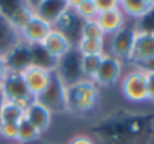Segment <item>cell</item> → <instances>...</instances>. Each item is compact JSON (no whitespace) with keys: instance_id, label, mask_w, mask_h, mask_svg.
<instances>
[{"instance_id":"8fae6325","label":"cell","mask_w":154,"mask_h":144,"mask_svg":"<svg viewBox=\"0 0 154 144\" xmlns=\"http://www.w3.org/2000/svg\"><path fill=\"white\" fill-rule=\"evenodd\" d=\"M0 93H2V99L11 100V102L23 100V99H32L30 94L27 93L24 84H23L20 71L12 70V68H9V73L6 75L5 81L0 85Z\"/></svg>"},{"instance_id":"d6986e66","label":"cell","mask_w":154,"mask_h":144,"mask_svg":"<svg viewBox=\"0 0 154 144\" xmlns=\"http://www.w3.org/2000/svg\"><path fill=\"white\" fill-rule=\"evenodd\" d=\"M39 133L35 130V127L26 121V118L23 117L21 121L17 124V139L15 142L17 144H30V142H35L36 139H39Z\"/></svg>"},{"instance_id":"9a60e30c","label":"cell","mask_w":154,"mask_h":144,"mask_svg":"<svg viewBox=\"0 0 154 144\" xmlns=\"http://www.w3.org/2000/svg\"><path fill=\"white\" fill-rule=\"evenodd\" d=\"M29 5H30V3H18V6H14L9 14H3V12H2V14L5 15L6 21L9 23V26H11L15 32H18L20 27H21V26L30 18V15L35 12L33 6H29Z\"/></svg>"},{"instance_id":"ffe728a7","label":"cell","mask_w":154,"mask_h":144,"mask_svg":"<svg viewBox=\"0 0 154 144\" xmlns=\"http://www.w3.org/2000/svg\"><path fill=\"white\" fill-rule=\"evenodd\" d=\"M79 38H86V40H101L106 41V37L98 26L97 20H88L82 21L79 27Z\"/></svg>"},{"instance_id":"6da1fadb","label":"cell","mask_w":154,"mask_h":144,"mask_svg":"<svg viewBox=\"0 0 154 144\" xmlns=\"http://www.w3.org/2000/svg\"><path fill=\"white\" fill-rule=\"evenodd\" d=\"M101 91L89 79H75L66 84V111L72 114H88L100 102Z\"/></svg>"},{"instance_id":"8992f818","label":"cell","mask_w":154,"mask_h":144,"mask_svg":"<svg viewBox=\"0 0 154 144\" xmlns=\"http://www.w3.org/2000/svg\"><path fill=\"white\" fill-rule=\"evenodd\" d=\"M122 68H124V62L121 59H118V58H115L109 53H104L92 82L98 88L113 87L115 84H118L121 81Z\"/></svg>"},{"instance_id":"5b68a950","label":"cell","mask_w":154,"mask_h":144,"mask_svg":"<svg viewBox=\"0 0 154 144\" xmlns=\"http://www.w3.org/2000/svg\"><path fill=\"white\" fill-rule=\"evenodd\" d=\"M51 29H53L51 23H48L41 15L33 12L30 15V18L20 27L17 35H18V40L21 44H24L27 47H38L41 44V41L50 34Z\"/></svg>"},{"instance_id":"5bb4252c","label":"cell","mask_w":154,"mask_h":144,"mask_svg":"<svg viewBox=\"0 0 154 144\" xmlns=\"http://www.w3.org/2000/svg\"><path fill=\"white\" fill-rule=\"evenodd\" d=\"M68 9L80 21L95 20L98 15L95 0H72V2H68Z\"/></svg>"},{"instance_id":"e0dca14e","label":"cell","mask_w":154,"mask_h":144,"mask_svg":"<svg viewBox=\"0 0 154 144\" xmlns=\"http://www.w3.org/2000/svg\"><path fill=\"white\" fill-rule=\"evenodd\" d=\"M23 117H24L23 109H20L14 102L2 99V102H0V123L18 124Z\"/></svg>"},{"instance_id":"d4e9b609","label":"cell","mask_w":154,"mask_h":144,"mask_svg":"<svg viewBox=\"0 0 154 144\" xmlns=\"http://www.w3.org/2000/svg\"><path fill=\"white\" fill-rule=\"evenodd\" d=\"M9 73V64H8V59L0 55V85H2V82L5 81L6 75Z\"/></svg>"},{"instance_id":"ba28073f","label":"cell","mask_w":154,"mask_h":144,"mask_svg":"<svg viewBox=\"0 0 154 144\" xmlns=\"http://www.w3.org/2000/svg\"><path fill=\"white\" fill-rule=\"evenodd\" d=\"M38 100L45 105L51 112L66 111V82L56 68L53 70V79L50 87Z\"/></svg>"},{"instance_id":"9c48e42d","label":"cell","mask_w":154,"mask_h":144,"mask_svg":"<svg viewBox=\"0 0 154 144\" xmlns=\"http://www.w3.org/2000/svg\"><path fill=\"white\" fill-rule=\"evenodd\" d=\"M134 34H136V24H125L119 32L106 38V41H107V52L106 53L121 59L122 62L127 61L130 50H131V46H133Z\"/></svg>"},{"instance_id":"277c9868","label":"cell","mask_w":154,"mask_h":144,"mask_svg":"<svg viewBox=\"0 0 154 144\" xmlns=\"http://www.w3.org/2000/svg\"><path fill=\"white\" fill-rule=\"evenodd\" d=\"M38 49H41L56 65L57 62L65 59L68 55H71V52L74 49V43L71 41V38L68 37L66 32L53 26L50 34L41 41Z\"/></svg>"},{"instance_id":"44dd1931","label":"cell","mask_w":154,"mask_h":144,"mask_svg":"<svg viewBox=\"0 0 154 144\" xmlns=\"http://www.w3.org/2000/svg\"><path fill=\"white\" fill-rule=\"evenodd\" d=\"M0 138H3L9 142H15V139H17V124L0 123Z\"/></svg>"},{"instance_id":"4fadbf2b","label":"cell","mask_w":154,"mask_h":144,"mask_svg":"<svg viewBox=\"0 0 154 144\" xmlns=\"http://www.w3.org/2000/svg\"><path fill=\"white\" fill-rule=\"evenodd\" d=\"M119 9L127 20L139 21L154 9V0H119Z\"/></svg>"},{"instance_id":"7c38bea8","label":"cell","mask_w":154,"mask_h":144,"mask_svg":"<svg viewBox=\"0 0 154 144\" xmlns=\"http://www.w3.org/2000/svg\"><path fill=\"white\" fill-rule=\"evenodd\" d=\"M95 20H97L98 26L101 27L106 38L115 35L116 32H119L127 24V18H125V15L122 14V11L119 8L113 9V11H109V12L98 14Z\"/></svg>"},{"instance_id":"52a82bcc","label":"cell","mask_w":154,"mask_h":144,"mask_svg":"<svg viewBox=\"0 0 154 144\" xmlns=\"http://www.w3.org/2000/svg\"><path fill=\"white\" fill-rule=\"evenodd\" d=\"M127 61L133 62L139 67L154 61V32L140 30L136 27L133 46H131Z\"/></svg>"},{"instance_id":"ac0fdd59","label":"cell","mask_w":154,"mask_h":144,"mask_svg":"<svg viewBox=\"0 0 154 144\" xmlns=\"http://www.w3.org/2000/svg\"><path fill=\"white\" fill-rule=\"evenodd\" d=\"M101 58L103 56H88V58L79 56V75H80V78L92 81L98 67H100Z\"/></svg>"},{"instance_id":"cb8c5ba5","label":"cell","mask_w":154,"mask_h":144,"mask_svg":"<svg viewBox=\"0 0 154 144\" xmlns=\"http://www.w3.org/2000/svg\"><path fill=\"white\" fill-rule=\"evenodd\" d=\"M146 71V93H148V102L154 103V70H145Z\"/></svg>"},{"instance_id":"30bf717a","label":"cell","mask_w":154,"mask_h":144,"mask_svg":"<svg viewBox=\"0 0 154 144\" xmlns=\"http://www.w3.org/2000/svg\"><path fill=\"white\" fill-rule=\"evenodd\" d=\"M24 118H26V121H29L35 127V130L39 135H42L51 126L53 112L45 105H42L38 99H33L30 102V105L27 106V109L24 111Z\"/></svg>"},{"instance_id":"603a6c76","label":"cell","mask_w":154,"mask_h":144,"mask_svg":"<svg viewBox=\"0 0 154 144\" xmlns=\"http://www.w3.org/2000/svg\"><path fill=\"white\" fill-rule=\"evenodd\" d=\"M66 144H97V142H95V139H94L91 135H88V133H77V135H72V136L66 141Z\"/></svg>"},{"instance_id":"7402d4cb","label":"cell","mask_w":154,"mask_h":144,"mask_svg":"<svg viewBox=\"0 0 154 144\" xmlns=\"http://www.w3.org/2000/svg\"><path fill=\"white\" fill-rule=\"evenodd\" d=\"M95 8L98 14L109 12L119 8V0H95Z\"/></svg>"},{"instance_id":"7a4b0ae2","label":"cell","mask_w":154,"mask_h":144,"mask_svg":"<svg viewBox=\"0 0 154 144\" xmlns=\"http://www.w3.org/2000/svg\"><path fill=\"white\" fill-rule=\"evenodd\" d=\"M53 70L54 67H48L36 61H30L20 70L23 84L32 99H39L47 91L53 79Z\"/></svg>"},{"instance_id":"484cf974","label":"cell","mask_w":154,"mask_h":144,"mask_svg":"<svg viewBox=\"0 0 154 144\" xmlns=\"http://www.w3.org/2000/svg\"><path fill=\"white\" fill-rule=\"evenodd\" d=\"M9 144H17V142H9Z\"/></svg>"},{"instance_id":"3957f363","label":"cell","mask_w":154,"mask_h":144,"mask_svg":"<svg viewBox=\"0 0 154 144\" xmlns=\"http://www.w3.org/2000/svg\"><path fill=\"white\" fill-rule=\"evenodd\" d=\"M119 90L124 99L130 103L148 102L146 93V71L140 67L131 68L122 73L119 81Z\"/></svg>"},{"instance_id":"2e32d148","label":"cell","mask_w":154,"mask_h":144,"mask_svg":"<svg viewBox=\"0 0 154 144\" xmlns=\"http://www.w3.org/2000/svg\"><path fill=\"white\" fill-rule=\"evenodd\" d=\"M75 52H77V55L82 56V58L103 56L106 53V41L77 38V41H75Z\"/></svg>"}]
</instances>
